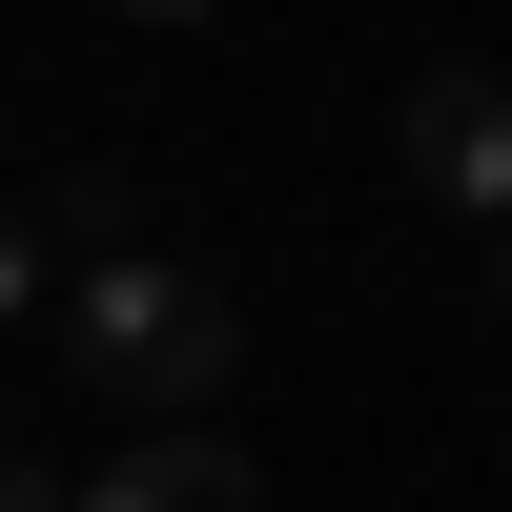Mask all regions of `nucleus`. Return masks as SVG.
<instances>
[{
    "label": "nucleus",
    "mask_w": 512,
    "mask_h": 512,
    "mask_svg": "<svg viewBox=\"0 0 512 512\" xmlns=\"http://www.w3.org/2000/svg\"><path fill=\"white\" fill-rule=\"evenodd\" d=\"M62 369L123 410V431H205L226 369H246V308H226V267L103 246V267H62Z\"/></svg>",
    "instance_id": "1"
},
{
    "label": "nucleus",
    "mask_w": 512,
    "mask_h": 512,
    "mask_svg": "<svg viewBox=\"0 0 512 512\" xmlns=\"http://www.w3.org/2000/svg\"><path fill=\"white\" fill-rule=\"evenodd\" d=\"M410 185L472 205V226H512V82L492 62H431V82H410Z\"/></svg>",
    "instance_id": "2"
},
{
    "label": "nucleus",
    "mask_w": 512,
    "mask_h": 512,
    "mask_svg": "<svg viewBox=\"0 0 512 512\" xmlns=\"http://www.w3.org/2000/svg\"><path fill=\"white\" fill-rule=\"evenodd\" d=\"M82 512H267V492H246L226 431H123L103 472H82Z\"/></svg>",
    "instance_id": "3"
},
{
    "label": "nucleus",
    "mask_w": 512,
    "mask_h": 512,
    "mask_svg": "<svg viewBox=\"0 0 512 512\" xmlns=\"http://www.w3.org/2000/svg\"><path fill=\"white\" fill-rule=\"evenodd\" d=\"M41 287H62V226H21V205H0V328H21Z\"/></svg>",
    "instance_id": "4"
},
{
    "label": "nucleus",
    "mask_w": 512,
    "mask_h": 512,
    "mask_svg": "<svg viewBox=\"0 0 512 512\" xmlns=\"http://www.w3.org/2000/svg\"><path fill=\"white\" fill-rule=\"evenodd\" d=\"M0 512H82V492H62V472H41V451H0Z\"/></svg>",
    "instance_id": "5"
},
{
    "label": "nucleus",
    "mask_w": 512,
    "mask_h": 512,
    "mask_svg": "<svg viewBox=\"0 0 512 512\" xmlns=\"http://www.w3.org/2000/svg\"><path fill=\"white\" fill-rule=\"evenodd\" d=\"M472 287H492V308H512V226H492V246H472Z\"/></svg>",
    "instance_id": "6"
},
{
    "label": "nucleus",
    "mask_w": 512,
    "mask_h": 512,
    "mask_svg": "<svg viewBox=\"0 0 512 512\" xmlns=\"http://www.w3.org/2000/svg\"><path fill=\"white\" fill-rule=\"evenodd\" d=\"M123 21H205V0H123Z\"/></svg>",
    "instance_id": "7"
}]
</instances>
